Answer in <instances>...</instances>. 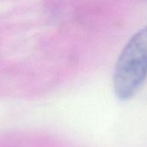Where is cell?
Segmentation results:
<instances>
[{
    "label": "cell",
    "instance_id": "6da1fadb",
    "mask_svg": "<svg viewBox=\"0 0 147 147\" xmlns=\"http://www.w3.org/2000/svg\"><path fill=\"white\" fill-rule=\"evenodd\" d=\"M147 78V25L136 32L122 49L114 71V91L118 99H131Z\"/></svg>",
    "mask_w": 147,
    "mask_h": 147
}]
</instances>
